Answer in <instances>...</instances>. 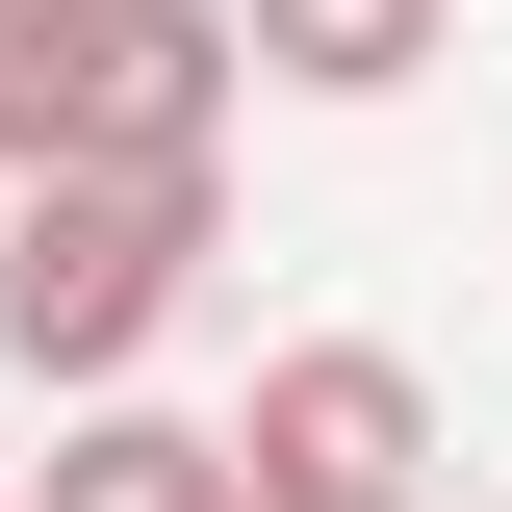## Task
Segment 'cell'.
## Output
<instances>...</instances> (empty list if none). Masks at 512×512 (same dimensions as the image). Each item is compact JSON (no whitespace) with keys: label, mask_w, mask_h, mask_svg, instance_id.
Masks as SVG:
<instances>
[{"label":"cell","mask_w":512,"mask_h":512,"mask_svg":"<svg viewBox=\"0 0 512 512\" xmlns=\"http://www.w3.org/2000/svg\"><path fill=\"white\" fill-rule=\"evenodd\" d=\"M231 512H256V487H231Z\"/></svg>","instance_id":"52a82bcc"},{"label":"cell","mask_w":512,"mask_h":512,"mask_svg":"<svg viewBox=\"0 0 512 512\" xmlns=\"http://www.w3.org/2000/svg\"><path fill=\"white\" fill-rule=\"evenodd\" d=\"M26 512H231V410H154V384H103V410L26 461Z\"/></svg>","instance_id":"277c9868"},{"label":"cell","mask_w":512,"mask_h":512,"mask_svg":"<svg viewBox=\"0 0 512 512\" xmlns=\"http://www.w3.org/2000/svg\"><path fill=\"white\" fill-rule=\"evenodd\" d=\"M231 487L256 512H436V384L384 333H282L256 410H231Z\"/></svg>","instance_id":"7a4b0ae2"},{"label":"cell","mask_w":512,"mask_h":512,"mask_svg":"<svg viewBox=\"0 0 512 512\" xmlns=\"http://www.w3.org/2000/svg\"><path fill=\"white\" fill-rule=\"evenodd\" d=\"M231 103H256V26L231 0H103V103H77L103 180H231Z\"/></svg>","instance_id":"3957f363"},{"label":"cell","mask_w":512,"mask_h":512,"mask_svg":"<svg viewBox=\"0 0 512 512\" xmlns=\"http://www.w3.org/2000/svg\"><path fill=\"white\" fill-rule=\"evenodd\" d=\"M231 26H256L282 103H410V77L461 52V0H231Z\"/></svg>","instance_id":"5b68a950"},{"label":"cell","mask_w":512,"mask_h":512,"mask_svg":"<svg viewBox=\"0 0 512 512\" xmlns=\"http://www.w3.org/2000/svg\"><path fill=\"white\" fill-rule=\"evenodd\" d=\"M103 103V0H0V180H52Z\"/></svg>","instance_id":"8992f818"},{"label":"cell","mask_w":512,"mask_h":512,"mask_svg":"<svg viewBox=\"0 0 512 512\" xmlns=\"http://www.w3.org/2000/svg\"><path fill=\"white\" fill-rule=\"evenodd\" d=\"M180 308H205V180H103V154L0 180V359L52 384V410L154 384V333H180Z\"/></svg>","instance_id":"6da1fadb"}]
</instances>
